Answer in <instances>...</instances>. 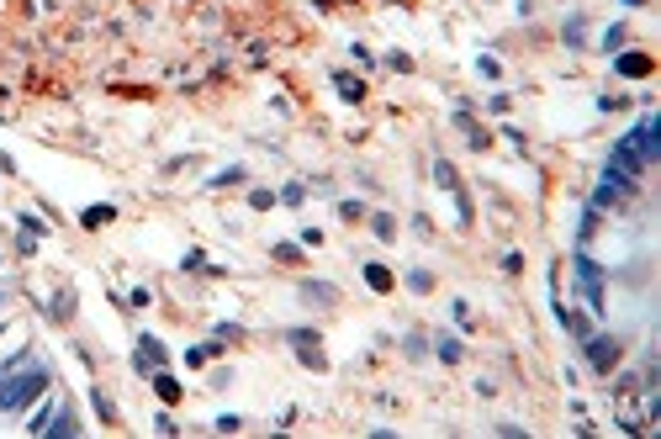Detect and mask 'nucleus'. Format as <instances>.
Masks as SVG:
<instances>
[{
  "mask_svg": "<svg viewBox=\"0 0 661 439\" xmlns=\"http://www.w3.org/2000/svg\"><path fill=\"white\" fill-rule=\"evenodd\" d=\"M48 392V365H27L22 376H6L0 381V413H22L27 403H32V397H43Z\"/></svg>",
  "mask_w": 661,
  "mask_h": 439,
  "instance_id": "f257e3e1",
  "label": "nucleus"
},
{
  "mask_svg": "<svg viewBox=\"0 0 661 439\" xmlns=\"http://www.w3.org/2000/svg\"><path fill=\"white\" fill-rule=\"evenodd\" d=\"M571 265H577V281H582V297H588V307L603 312V302H609V297H603V270L588 260V254H571Z\"/></svg>",
  "mask_w": 661,
  "mask_h": 439,
  "instance_id": "f03ea898",
  "label": "nucleus"
},
{
  "mask_svg": "<svg viewBox=\"0 0 661 439\" xmlns=\"http://www.w3.org/2000/svg\"><path fill=\"white\" fill-rule=\"evenodd\" d=\"M582 349H588L592 370H613V360H619V339H613V333H588Z\"/></svg>",
  "mask_w": 661,
  "mask_h": 439,
  "instance_id": "7ed1b4c3",
  "label": "nucleus"
},
{
  "mask_svg": "<svg viewBox=\"0 0 661 439\" xmlns=\"http://www.w3.org/2000/svg\"><path fill=\"white\" fill-rule=\"evenodd\" d=\"M286 339H291V344H297V355L307 360V365H313V370H323V355H318V344H313V339H318L313 328H291Z\"/></svg>",
  "mask_w": 661,
  "mask_h": 439,
  "instance_id": "20e7f679",
  "label": "nucleus"
},
{
  "mask_svg": "<svg viewBox=\"0 0 661 439\" xmlns=\"http://www.w3.org/2000/svg\"><path fill=\"white\" fill-rule=\"evenodd\" d=\"M154 392L164 397V403H180V381L169 376V370H154Z\"/></svg>",
  "mask_w": 661,
  "mask_h": 439,
  "instance_id": "39448f33",
  "label": "nucleus"
},
{
  "mask_svg": "<svg viewBox=\"0 0 661 439\" xmlns=\"http://www.w3.org/2000/svg\"><path fill=\"white\" fill-rule=\"evenodd\" d=\"M619 74L640 80V74H651V59H646V53H625V59H619Z\"/></svg>",
  "mask_w": 661,
  "mask_h": 439,
  "instance_id": "423d86ee",
  "label": "nucleus"
},
{
  "mask_svg": "<svg viewBox=\"0 0 661 439\" xmlns=\"http://www.w3.org/2000/svg\"><path fill=\"white\" fill-rule=\"evenodd\" d=\"M301 297L307 302H334V286L328 281H301Z\"/></svg>",
  "mask_w": 661,
  "mask_h": 439,
  "instance_id": "0eeeda50",
  "label": "nucleus"
},
{
  "mask_svg": "<svg viewBox=\"0 0 661 439\" xmlns=\"http://www.w3.org/2000/svg\"><path fill=\"white\" fill-rule=\"evenodd\" d=\"M365 281H371L376 291H392V270H386V265H365Z\"/></svg>",
  "mask_w": 661,
  "mask_h": 439,
  "instance_id": "6e6552de",
  "label": "nucleus"
},
{
  "mask_svg": "<svg viewBox=\"0 0 661 439\" xmlns=\"http://www.w3.org/2000/svg\"><path fill=\"white\" fill-rule=\"evenodd\" d=\"M111 217H117L111 207H85V217H80V223H85V228H101V223H111Z\"/></svg>",
  "mask_w": 661,
  "mask_h": 439,
  "instance_id": "1a4fd4ad",
  "label": "nucleus"
},
{
  "mask_svg": "<svg viewBox=\"0 0 661 439\" xmlns=\"http://www.w3.org/2000/svg\"><path fill=\"white\" fill-rule=\"evenodd\" d=\"M48 424H53V403H43V407L32 413V424H27V428H32V434H48Z\"/></svg>",
  "mask_w": 661,
  "mask_h": 439,
  "instance_id": "9d476101",
  "label": "nucleus"
},
{
  "mask_svg": "<svg viewBox=\"0 0 661 439\" xmlns=\"http://www.w3.org/2000/svg\"><path fill=\"white\" fill-rule=\"evenodd\" d=\"M334 85H339V90H344V95H349V101H360V95H365V85H360V80H349V74H339V80H334Z\"/></svg>",
  "mask_w": 661,
  "mask_h": 439,
  "instance_id": "9b49d317",
  "label": "nucleus"
},
{
  "mask_svg": "<svg viewBox=\"0 0 661 439\" xmlns=\"http://www.w3.org/2000/svg\"><path fill=\"white\" fill-rule=\"evenodd\" d=\"M276 260H280V265H297L301 249H297V244H276Z\"/></svg>",
  "mask_w": 661,
  "mask_h": 439,
  "instance_id": "f8f14e48",
  "label": "nucleus"
},
{
  "mask_svg": "<svg viewBox=\"0 0 661 439\" xmlns=\"http://www.w3.org/2000/svg\"><path fill=\"white\" fill-rule=\"evenodd\" d=\"M96 413L106 418V424H111V418H117V407H111V397H106V392H96Z\"/></svg>",
  "mask_w": 661,
  "mask_h": 439,
  "instance_id": "ddd939ff",
  "label": "nucleus"
},
{
  "mask_svg": "<svg viewBox=\"0 0 661 439\" xmlns=\"http://www.w3.org/2000/svg\"><path fill=\"white\" fill-rule=\"evenodd\" d=\"M625 6H640V0H625Z\"/></svg>",
  "mask_w": 661,
  "mask_h": 439,
  "instance_id": "4468645a",
  "label": "nucleus"
}]
</instances>
